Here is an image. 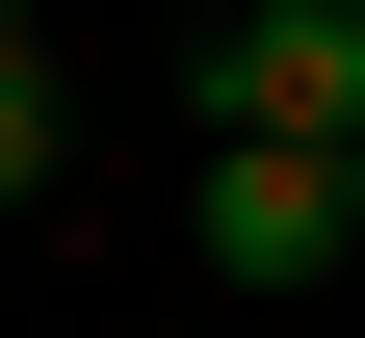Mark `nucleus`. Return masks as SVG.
<instances>
[{"label":"nucleus","instance_id":"nucleus-1","mask_svg":"<svg viewBox=\"0 0 365 338\" xmlns=\"http://www.w3.org/2000/svg\"><path fill=\"white\" fill-rule=\"evenodd\" d=\"M182 105H209V157H365V0H261V26H209Z\"/></svg>","mask_w":365,"mask_h":338},{"label":"nucleus","instance_id":"nucleus-2","mask_svg":"<svg viewBox=\"0 0 365 338\" xmlns=\"http://www.w3.org/2000/svg\"><path fill=\"white\" fill-rule=\"evenodd\" d=\"M339 260H365L339 157H209V286H339Z\"/></svg>","mask_w":365,"mask_h":338},{"label":"nucleus","instance_id":"nucleus-3","mask_svg":"<svg viewBox=\"0 0 365 338\" xmlns=\"http://www.w3.org/2000/svg\"><path fill=\"white\" fill-rule=\"evenodd\" d=\"M78 157V105H53V53H26V26H0V208H26V182Z\"/></svg>","mask_w":365,"mask_h":338},{"label":"nucleus","instance_id":"nucleus-4","mask_svg":"<svg viewBox=\"0 0 365 338\" xmlns=\"http://www.w3.org/2000/svg\"><path fill=\"white\" fill-rule=\"evenodd\" d=\"M339 208H365V157H339Z\"/></svg>","mask_w":365,"mask_h":338}]
</instances>
